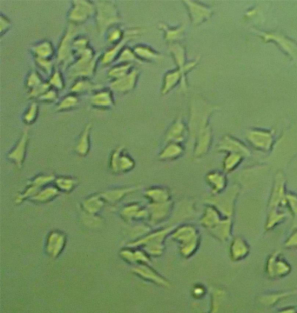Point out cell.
<instances>
[{"label":"cell","mask_w":297,"mask_h":313,"mask_svg":"<svg viewBox=\"0 0 297 313\" xmlns=\"http://www.w3.org/2000/svg\"><path fill=\"white\" fill-rule=\"evenodd\" d=\"M120 215L127 222H130L132 220H145L149 218L148 209L141 206L139 203L126 204L120 211Z\"/></svg>","instance_id":"obj_26"},{"label":"cell","mask_w":297,"mask_h":313,"mask_svg":"<svg viewBox=\"0 0 297 313\" xmlns=\"http://www.w3.org/2000/svg\"><path fill=\"white\" fill-rule=\"evenodd\" d=\"M168 48H169L170 54L173 57V61L176 64V68L181 71L185 83L187 84L186 75L190 71H192L196 65H198L199 58H196L193 61H186V47L181 43L169 44Z\"/></svg>","instance_id":"obj_11"},{"label":"cell","mask_w":297,"mask_h":313,"mask_svg":"<svg viewBox=\"0 0 297 313\" xmlns=\"http://www.w3.org/2000/svg\"><path fill=\"white\" fill-rule=\"evenodd\" d=\"M89 102L98 110H110L115 106L114 92L110 88H102L91 94Z\"/></svg>","instance_id":"obj_17"},{"label":"cell","mask_w":297,"mask_h":313,"mask_svg":"<svg viewBox=\"0 0 297 313\" xmlns=\"http://www.w3.org/2000/svg\"><path fill=\"white\" fill-rule=\"evenodd\" d=\"M189 134L188 126H186L182 116H179L170 125L165 133V142L182 144Z\"/></svg>","instance_id":"obj_15"},{"label":"cell","mask_w":297,"mask_h":313,"mask_svg":"<svg viewBox=\"0 0 297 313\" xmlns=\"http://www.w3.org/2000/svg\"><path fill=\"white\" fill-rule=\"evenodd\" d=\"M281 181V180H279ZM283 182H277L274 189V193L273 195V199H272V204H277L280 203L279 201H281L283 197Z\"/></svg>","instance_id":"obj_55"},{"label":"cell","mask_w":297,"mask_h":313,"mask_svg":"<svg viewBox=\"0 0 297 313\" xmlns=\"http://www.w3.org/2000/svg\"><path fill=\"white\" fill-rule=\"evenodd\" d=\"M159 29L161 30L164 33V39L169 44L173 43H180V41L185 37L186 25L182 24L178 26H172L167 25L166 23H158Z\"/></svg>","instance_id":"obj_28"},{"label":"cell","mask_w":297,"mask_h":313,"mask_svg":"<svg viewBox=\"0 0 297 313\" xmlns=\"http://www.w3.org/2000/svg\"><path fill=\"white\" fill-rule=\"evenodd\" d=\"M173 229V226H170L165 229L154 231L128 243V247H142L150 257H160L162 255L165 249L164 240Z\"/></svg>","instance_id":"obj_4"},{"label":"cell","mask_w":297,"mask_h":313,"mask_svg":"<svg viewBox=\"0 0 297 313\" xmlns=\"http://www.w3.org/2000/svg\"><path fill=\"white\" fill-rule=\"evenodd\" d=\"M207 180L214 190V192L222 191L226 185L225 177L219 172H212L207 176Z\"/></svg>","instance_id":"obj_44"},{"label":"cell","mask_w":297,"mask_h":313,"mask_svg":"<svg viewBox=\"0 0 297 313\" xmlns=\"http://www.w3.org/2000/svg\"><path fill=\"white\" fill-rule=\"evenodd\" d=\"M121 258L129 265H151L150 256L139 247H127L120 252Z\"/></svg>","instance_id":"obj_21"},{"label":"cell","mask_w":297,"mask_h":313,"mask_svg":"<svg viewBox=\"0 0 297 313\" xmlns=\"http://www.w3.org/2000/svg\"><path fill=\"white\" fill-rule=\"evenodd\" d=\"M247 137L254 147L260 150L268 151L273 144V133L267 130H248Z\"/></svg>","instance_id":"obj_20"},{"label":"cell","mask_w":297,"mask_h":313,"mask_svg":"<svg viewBox=\"0 0 297 313\" xmlns=\"http://www.w3.org/2000/svg\"><path fill=\"white\" fill-rule=\"evenodd\" d=\"M144 197L149 203H167L172 201V193L169 189L163 186H152L144 191Z\"/></svg>","instance_id":"obj_30"},{"label":"cell","mask_w":297,"mask_h":313,"mask_svg":"<svg viewBox=\"0 0 297 313\" xmlns=\"http://www.w3.org/2000/svg\"><path fill=\"white\" fill-rule=\"evenodd\" d=\"M242 157L243 156L238 153H229L224 161V170L226 171H232L233 169H235L239 165Z\"/></svg>","instance_id":"obj_52"},{"label":"cell","mask_w":297,"mask_h":313,"mask_svg":"<svg viewBox=\"0 0 297 313\" xmlns=\"http://www.w3.org/2000/svg\"><path fill=\"white\" fill-rule=\"evenodd\" d=\"M101 55L102 53H97L91 46L78 54L75 57V61L67 69L69 77L74 79L80 78L91 79L96 74Z\"/></svg>","instance_id":"obj_1"},{"label":"cell","mask_w":297,"mask_h":313,"mask_svg":"<svg viewBox=\"0 0 297 313\" xmlns=\"http://www.w3.org/2000/svg\"><path fill=\"white\" fill-rule=\"evenodd\" d=\"M141 185H134V186H128V187L114 188L109 190H104L101 192V196L104 199L106 203L110 204H115L119 203L123 198L130 195V194L136 192L141 189Z\"/></svg>","instance_id":"obj_23"},{"label":"cell","mask_w":297,"mask_h":313,"mask_svg":"<svg viewBox=\"0 0 297 313\" xmlns=\"http://www.w3.org/2000/svg\"><path fill=\"white\" fill-rule=\"evenodd\" d=\"M47 81H48L51 88L58 90L59 92L61 91V90H65V78H64V75H63L61 69H59V66H56L55 70L53 71V72L48 78V80Z\"/></svg>","instance_id":"obj_42"},{"label":"cell","mask_w":297,"mask_h":313,"mask_svg":"<svg viewBox=\"0 0 297 313\" xmlns=\"http://www.w3.org/2000/svg\"><path fill=\"white\" fill-rule=\"evenodd\" d=\"M134 69V64H126V63H116L112 65L108 71V78L111 81L117 80L120 78H124L125 76L129 74Z\"/></svg>","instance_id":"obj_37"},{"label":"cell","mask_w":297,"mask_h":313,"mask_svg":"<svg viewBox=\"0 0 297 313\" xmlns=\"http://www.w3.org/2000/svg\"><path fill=\"white\" fill-rule=\"evenodd\" d=\"M132 272L138 276L143 280L148 281L151 283H154L157 285L169 287V282L160 276L155 270L151 267L150 265H139L134 266L132 269Z\"/></svg>","instance_id":"obj_19"},{"label":"cell","mask_w":297,"mask_h":313,"mask_svg":"<svg viewBox=\"0 0 297 313\" xmlns=\"http://www.w3.org/2000/svg\"><path fill=\"white\" fill-rule=\"evenodd\" d=\"M50 89H51V86H50L48 81H45L42 84H39V86H37L33 90H29L27 92V96L30 99L36 101L39 97H41L43 94L46 93V91Z\"/></svg>","instance_id":"obj_51"},{"label":"cell","mask_w":297,"mask_h":313,"mask_svg":"<svg viewBox=\"0 0 297 313\" xmlns=\"http://www.w3.org/2000/svg\"><path fill=\"white\" fill-rule=\"evenodd\" d=\"M259 34L262 37L265 41L274 40L288 55H290L291 58H294V60L297 61V45L294 41H292L281 33H259Z\"/></svg>","instance_id":"obj_22"},{"label":"cell","mask_w":297,"mask_h":313,"mask_svg":"<svg viewBox=\"0 0 297 313\" xmlns=\"http://www.w3.org/2000/svg\"><path fill=\"white\" fill-rule=\"evenodd\" d=\"M108 167L114 174H125L134 170L135 161L124 146H117L110 154Z\"/></svg>","instance_id":"obj_8"},{"label":"cell","mask_w":297,"mask_h":313,"mask_svg":"<svg viewBox=\"0 0 297 313\" xmlns=\"http://www.w3.org/2000/svg\"><path fill=\"white\" fill-rule=\"evenodd\" d=\"M55 178V176L53 174L37 175L27 182L25 190L21 193L17 195L15 197V203L20 204L23 203L24 201L30 200L32 197L36 196L43 188L53 183Z\"/></svg>","instance_id":"obj_10"},{"label":"cell","mask_w":297,"mask_h":313,"mask_svg":"<svg viewBox=\"0 0 297 313\" xmlns=\"http://www.w3.org/2000/svg\"><path fill=\"white\" fill-rule=\"evenodd\" d=\"M132 48L141 63H144V62L160 63L163 60V54L158 52L150 45L137 44V45H134Z\"/></svg>","instance_id":"obj_24"},{"label":"cell","mask_w":297,"mask_h":313,"mask_svg":"<svg viewBox=\"0 0 297 313\" xmlns=\"http://www.w3.org/2000/svg\"><path fill=\"white\" fill-rule=\"evenodd\" d=\"M91 47V40L89 39V37L85 34H78L73 40L72 44V48H73V52L74 56H77L79 53L85 51L86 49Z\"/></svg>","instance_id":"obj_45"},{"label":"cell","mask_w":297,"mask_h":313,"mask_svg":"<svg viewBox=\"0 0 297 313\" xmlns=\"http://www.w3.org/2000/svg\"><path fill=\"white\" fill-rule=\"evenodd\" d=\"M12 26H13L12 20L8 17L6 16L3 13H0V33H1V37H3L11 29Z\"/></svg>","instance_id":"obj_54"},{"label":"cell","mask_w":297,"mask_h":313,"mask_svg":"<svg viewBox=\"0 0 297 313\" xmlns=\"http://www.w3.org/2000/svg\"><path fill=\"white\" fill-rule=\"evenodd\" d=\"M105 203L106 202L101 194H92L83 200L81 207L87 215L97 216V214L103 209Z\"/></svg>","instance_id":"obj_33"},{"label":"cell","mask_w":297,"mask_h":313,"mask_svg":"<svg viewBox=\"0 0 297 313\" xmlns=\"http://www.w3.org/2000/svg\"><path fill=\"white\" fill-rule=\"evenodd\" d=\"M34 62L37 67L41 70L45 74L47 75L48 78L52 75L57 66L54 60L52 58H34Z\"/></svg>","instance_id":"obj_49"},{"label":"cell","mask_w":297,"mask_h":313,"mask_svg":"<svg viewBox=\"0 0 297 313\" xmlns=\"http://www.w3.org/2000/svg\"><path fill=\"white\" fill-rule=\"evenodd\" d=\"M44 82L45 80L43 78L42 75L39 73V71L31 70L26 76L25 86H26V90L29 91L37 86H39V84H42Z\"/></svg>","instance_id":"obj_47"},{"label":"cell","mask_w":297,"mask_h":313,"mask_svg":"<svg viewBox=\"0 0 297 313\" xmlns=\"http://www.w3.org/2000/svg\"><path fill=\"white\" fill-rule=\"evenodd\" d=\"M178 84H180L183 91H186L187 84L185 83L181 71L176 68V69L167 71L164 75L162 85L160 88V93L162 96L167 95L171 90L176 87Z\"/></svg>","instance_id":"obj_18"},{"label":"cell","mask_w":297,"mask_h":313,"mask_svg":"<svg viewBox=\"0 0 297 313\" xmlns=\"http://www.w3.org/2000/svg\"><path fill=\"white\" fill-rule=\"evenodd\" d=\"M291 204L293 207V210L295 211V213H297V200L295 198H293L292 200H290Z\"/></svg>","instance_id":"obj_57"},{"label":"cell","mask_w":297,"mask_h":313,"mask_svg":"<svg viewBox=\"0 0 297 313\" xmlns=\"http://www.w3.org/2000/svg\"><path fill=\"white\" fill-rule=\"evenodd\" d=\"M78 34H80L79 26L68 23L56 51V65L61 67L62 70H67L69 66L75 61L72 44Z\"/></svg>","instance_id":"obj_3"},{"label":"cell","mask_w":297,"mask_h":313,"mask_svg":"<svg viewBox=\"0 0 297 313\" xmlns=\"http://www.w3.org/2000/svg\"><path fill=\"white\" fill-rule=\"evenodd\" d=\"M60 194L55 185H47L43 188L42 190L37 194L36 196L32 197L29 201L36 203H47L54 200L56 197H58Z\"/></svg>","instance_id":"obj_36"},{"label":"cell","mask_w":297,"mask_h":313,"mask_svg":"<svg viewBox=\"0 0 297 313\" xmlns=\"http://www.w3.org/2000/svg\"><path fill=\"white\" fill-rule=\"evenodd\" d=\"M127 33L128 29H124L121 25L113 26L105 34V39L108 44L114 45L122 41L127 36Z\"/></svg>","instance_id":"obj_40"},{"label":"cell","mask_w":297,"mask_h":313,"mask_svg":"<svg viewBox=\"0 0 297 313\" xmlns=\"http://www.w3.org/2000/svg\"><path fill=\"white\" fill-rule=\"evenodd\" d=\"M29 127L27 126L23 130V132L20 136V139H18L15 146H13V148L7 153V159L13 162L14 165L20 170L22 169L24 163H25L27 147L29 145Z\"/></svg>","instance_id":"obj_12"},{"label":"cell","mask_w":297,"mask_h":313,"mask_svg":"<svg viewBox=\"0 0 297 313\" xmlns=\"http://www.w3.org/2000/svg\"><path fill=\"white\" fill-rule=\"evenodd\" d=\"M185 152V148L180 143H166V146L161 149L158 158L161 161H173L180 158Z\"/></svg>","instance_id":"obj_32"},{"label":"cell","mask_w":297,"mask_h":313,"mask_svg":"<svg viewBox=\"0 0 297 313\" xmlns=\"http://www.w3.org/2000/svg\"><path fill=\"white\" fill-rule=\"evenodd\" d=\"M30 52L34 58H53L56 57L57 49L49 39H42L30 46Z\"/></svg>","instance_id":"obj_27"},{"label":"cell","mask_w":297,"mask_h":313,"mask_svg":"<svg viewBox=\"0 0 297 313\" xmlns=\"http://www.w3.org/2000/svg\"><path fill=\"white\" fill-rule=\"evenodd\" d=\"M218 149L220 151H225L229 153H238L242 156L249 155V151L244 145L237 139H233L229 136H226L219 144Z\"/></svg>","instance_id":"obj_34"},{"label":"cell","mask_w":297,"mask_h":313,"mask_svg":"<svg viewBox=\"0 0 297 313\" xmlns=\"http://www.w3.org/2000/svg\"><path fill=\"white\" fill-rule=\"evenodd\" d=\"M202 225L209 228V229L212 230L216 227L217 225H219L220 222L219 217L218 214L216 213V211L214 210L213 208H208L204 216L203 217V219L201 220Z\"/></svg>","instance_id":"obj_48"},{"label":"cell","mask_w":297,"mask_h":313,"mask_svg":"<svg viewBox=\"0 0 297 313\" xmlns=\"http://www.w3.org/2000/svg\"><path fill=\"white\" fill-rule=\"evenodd\" d=\"M80 100L79 97L75 94L68 93L59 99V102L56 103V112H68L75 109L79 106Z\"/></svg>","instance_id":"obj_39"},{"label":"cell","mask_w":297,"mask_h":313,"mask_svg":"<svg viewBox=\"0 0 297 313\" xmlns=\"http://www.w3.org/2000/svg\"><path fill=\"white\" fill-rule=\"evenodd\" d=\"M268 271L271 276L272 273L282 276L289 271V267L282 260H277V257L274 256L268 262Z\"/></svg>","instance_id":"obj_43"},{"label":"cell","mask_w":297,"mask_h":313,"mask_svg":"<svg viewBox=\"0 0 297 313\" xmlns=\"http://www.w3.org/2000/svg\"><path fill=\"white\" fill-rule=\"evenodd\" d=\"M56 188L63 193H71L78 186V180L77 178L70 176H58L53 182Z\"/></svg>","instance_id":"obj_38"},{"label":"cell","mask_w":297,"mask_h":313,"mask_svg":"<svg viewBox=\"0 0 297 313\" xmlns=\"http://www.w3.org/2000/svg\"><path fill=\"white\" fill-rule=\"evenodd\" d=\"M142 33H143V29L140 27L128 28L127 36L125 37L122 41L111 45L104 52H102L101 59H100V64L103 66H108V65H113L114 63H116L119 56L123 51V49L128 46V43L130 42L131 40L137 38L138 36L142 34Z\"/></svg>","instance_id":"obj_9"},{"label":"cell","mask_w":297,"mask_h":313,"mask_svg":"<svg viewBox=\"0 0 297 313\" xmlns=\"http://www.w3.org/2000/svg\"><path fill=\"white\" fill-rule=\"evenodd\" d=\"M37 102L39 103H58L59 101V91L51 88L47 90L46 93L43 94L41 97H39L37 99Z\"/></svg>","instance_id":"obj_53"},{"label":"cell","mask_w":297,"mask_h":313,"mask_svg":"<svg viewBox=\"0 0 297 313\" xmlns=\"http://www.w3.org/2000/svg\"><path fill=\"white\" fill-rule=\"evenodd\" d=\"M141 72L137 68H134L129 74L125 76L124 78H120L117 80L111 81L108 88H110L113 92L120 94H128L134 90L137 86L138 81L140 78Z\"/></svg>","instance_id":"obj_14"},{"label":"cell","mask_w":297,"mask_h":313,"mask_svg":"<svg viewBox=\"0 0 297 313\" xmlns=\"http://www.w3.org/2000/svg\"><path fill=\"white\" fill-rule=\"evenodd\" d=\"M96 4V26L100 35L106 34L113 26H120L122 17L115 1L102 0L95 1Z\"/></svg>","instance_id":"obj_2"},{"label":"cell","mask_w":297,"mask_h":313,"mask_svg":"<svg viewBox=\"0 0 297 313\" xmlns=\"http://www.w3.org/2000/svg\"><path fill=\"white\" fill-rule=\"evenodd\" d=\"M214 107L201 98H194L190 107L188 130L192 139H194L200 133L208 128V120L214 111Z\"/></svg>","instance_id":"obj_5"},{"label":"cell","mask_w":297,"mask_h":313,"mask_svg":"<svg viewBox=\"0 0 297 313\" xmlns=\"http://www.w3.org/2000/svg\"><path fill=\"white\" fill-rule=\"evenodd\" d=\"M116 63H126V64H134V63L142 64L139 60L137 56L135 55L133 48H131L129 46H127V47H125L123 49V51L121 52V54L119 56Z\"/></svg>","instance_id":"obj_50"},{"label":"cell","mask_w":297,"mask_h":313,"mask_svg":"<svg viewBox=\"0 0 297 313\" xmlns=\"http://www.w3.org/2000/svg\"><path fill=\"white\" fill-rule=\"evenodd\" d=\"M173 208V202L161 203H148L147 209L149 213V222L153 225L161 223L169 216Z\"/></svg>","instance_id":"obj_25"},{"label":"cell","mask_w":297,"mask_h":313,"mask_svg":"<svg viewBox=\"0 0 297 313\" xmlns=\"http://www.w3.org/2000/svg\"><path fill=\"white\" fill-rule=\"evenodd\" d=\"M39 106L37 101H33L28 107H26V110L22 114V122L26 126H32L37 121L39 117Z\"/></svg>","instance_id":"obj_41"},{"label":"cell","mask_w":297,"mask_h":313,"mask_svg":"<svg viewBox=\"0 0 297 313\" xmlns=\"http://www.w3.org/2000/svg\"><path fill=\"white\" fill-rule=\"evenodd\" d=\"M96 15V4L88 0H73L67 12V20L70 24L81 26Z\"/></svg>","instance_id":"obj_7"},{"label":"cell","mask_w":297,"mask_h":313,"mask_svg":"<svg viewBox=\"0 0 297 313\" xmlns=\"http://www.w3.org/2000/svg\"><path fill=\"white\" fill-rule=\"evenodd\" d=\"M92 126L93 124L91 122L86 124L77 139V142L74 146V151L80 157H86L91 151V135Z\"/></svg>","instance_id":"obj_29"},{"label":"cell","mask_w":297,"mask_h":313,"mask_svg":"<svg viewBox=\"0 0 297 313\" xmlns=\"http://www.w3.org/2000/svg\"><path fill=\"white\" fill-rule=\"evenodd\" d=\"M287 246H297V233L291 236L290 239L287 242Z\"/></svg>","instance_id":"obj_56"},{"label":"cell","mask_w":297,"mask_h":313,"mask_svg":"<svg viewBox=\"0 0 297 313\" xmlns=\"http://www.w3.org/2000/svg\"><path fill=\"white\" fill-rule=\"evenodd\" d=\"M212 139V133L209 127L200 133L196 136L195 139V148H194V156L196 158H200L204 155L210 146Z\"/></svg>","instance_id":"obj_35"},{"label":"cell","mask_w":297,"mask_h":313,"mask_svg":"<svg viewBox=\"0 0 297 313\" xmlns=\"http://www.w3.org/2000/svg\"><path fill=\"white\" fill-rule=\"evenodd\" d=\"M102 88H103L102 85L95 84L91 78H77L70 88V93L75 94L79 97L82 94H92Z\"/></svg>","instance_id":"obj_31"},{"label":"cell","mask_w":297,"mask_h":313,"mask_svg":"<svg viewBox=\"0 0 297 313\" xmlns=\"http://www.w3.org/2000/svg\"><path fill=\"white\" fill-rule=\"evenodd\" d=\"M172 238L180 245V251L184 258H189L196 252L199 244V235L192 226H180L173 231Z\"/></svg>","instance_id":"obj_6"},{"label":"cell","mask_w":297,"mask_h":313,"mask_svg":"<svg viewBox=\"0 0 297 313\" xmlns=\"http://www.w3.org/2000/svg\"><path fill=\"white\" fill-rule=\"evenodd\" d=\"M67 242L66 235L59 230H53L47 235L46 240V252L52 258H59L61 255Z\"/></svg>","instance_id":"obj_13"},{"label":"cell","mask_w":297,"mask_h":313,"mask_svg":"<svg viewBox=\"0 0 297 313\" xmlns=\"http://www.w3.org/2000/svg\"><path fill=\"white\" fill-rule=\"evenodd\" d=\"M248 248L242 239L236 238L231 246V255L234 259H241L248 254Z\"/></svg>","instance_id":"obj_46"},{"label":"cell","mask_w":297,"mask_h":313,"mask_svg":"<svg viewBox=\"0 0 297 313\" xmlns=\"http://www.w3.org/2000/svg\"><path fill=\"white\" fill-rule=\"evenodd\" d=\"M183 4L186 6V9L188 11L190 20L193 23V26H198L212 15V9L201 2L186 0L183 1Z\"/></svg>","instance_id":"obj_16"}]
</instances>
